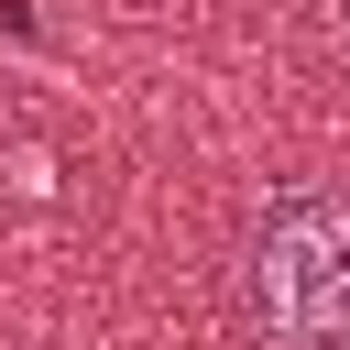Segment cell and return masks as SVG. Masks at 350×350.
I'll use <instances>...</instances> for the list:
<instances>
[{
  "label": "cell",
  "mask_w": 350,
  "mask_h": 350,
  "mask_svg": "<svg viewBox=\"0 0 350 350\" xmlns=\"http://www.w3.org/2000/svg\"><path fill=\"white\" fill-rule=\"evenodd\" d=\"M241 317L262 350H350V197L339 186H295L252 219Z\"/></svg>",
  "instance_id": "obj_1"
},
{
  "label": "cell",
  "mask_w": 350,
  "mask_h": 350,
  "mask_svg": "<svg viewBox=\"0 0 350 350\" xmlns=\"http://www.w3.org/2000/svg\"><path fill=\"white\" fill-rule=\"evenodd\" d=\"M328 33H339V44H350V0H328Z\"/></svg>",
  "instance_id": "obj_2"
}]
</instances>
